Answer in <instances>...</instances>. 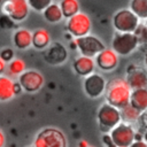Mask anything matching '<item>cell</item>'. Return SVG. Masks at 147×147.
Here are the masks:
<instances>
[{
    "instance_id": "2",
    "label": "cell",
    "mask_w": 147,
    "mask_h": 147,
    "mask_svg": "<svg viewBox=\"0 0 147 147\" xmlns=\"http://www.w3.org/2000/svg\"><path fill=\"white\" fill-rule=\"evenodd\" d=\"M96 121L100 131L102 133H109L114 126L122 122L119 109L108 102H105L96 111Z\"/></svg>"
},
{
    "instance_id": "12",
    "label": "cell",
    "mask_w": 147,
    "mask_h": 147,
    "mask_svg": "<svg viewBox=\"0 0 147 147\" xmlns=\"http://www.w3.org/2000/svg\"><path fill=\"white\" fill-rule=\"evenodd\" d=\"M44 60L51 65H60L68 59V51L62 42H51L44 51Z\"/></svg>"
},
{
    "instance_id": "22",
    "label": "cell",
    "mask_w": 147,
    "mask_h": 147,
    "mask_svg": "<svg viewBox=\"0 0 147 147\" xmlns=\"http://www.w3.org/2000/svg\"><path fill=\"white\" fill-rule=\"evenodd\" d=\"M60 7L63 14V18H69L79 11L78 0H60Z\"/></svg>"
},
{
    "instance_id": "33",
    "label": "cell",
    "mask_w": 147,
    "mask_h": 147,
    "mask_svg": "<svg viewBox=\"0 0 147 147\" xmlns=\"http://www.w3.org/2000/svg\"><path fill=\"white\" fill-rule=\"evenodd\" d=\"M5 69H6V62L0 57V75L5 72Z\"/></svg>"
},
{
    "instance_id": "14",
    "label": "cell",
    "mask_w": 147,
    "mask_h": 147,
    "mask_svg": "<svg viewBox=\"0 0 147 147\" xmlns=\"http://www.w3.org/2000/svg\"><path fill=\"white\" fill-rule=\"evenodd\" d=\"M94 61L95 65L102 71H111L118 65V55L113 48H103Z\"/></svg>"
},
{
    "instance_id": "36",
    "label": "cell",
    "mask_w": 147,
    "mask_h": 147,
    "mask_svg": "<svg viewBox=\"0 0 147 147\" xmlns=\"http://www.w3.org/2000/svg\"><path fill=\"white\" fill-rule=\"evenodd\" d=\"M142 139L147 142V127L146 129H144V133H142Z\"/></svg>"
},
{
    "instance_id": "5",
    "label": "cell",
    "mask_w": 147,
    "mask_h": 147,
    "mask_svg": "<svg viewBox=\"0 0 147 147\" xmlns=\"http://www.w3.org/2000/svg\"><path fill=\"white\" fill-rule=\"evenodd\" d=\"M139 42L133 32H117L114 34L113 41H111V48L117 53L119 56H127L132 54Z\"/></svg>"
},
{
    "instance_id": "35",
    "label": "cell",
    "mask_w": 147,
    "mask_h": 147,
    "mask_svg": "<svg viewBox=\"0 0 147 147\" xmlns=\"http://www.w3.org/2000/svg\"><path fill=\"white\" fill-rule=\"evenodd\" d=\"M88 146V142L86 140H80L78 142V147H87Z\"/></svg>"
},
{
    "instance_id": "9",
    "label": "cell",
    "mask_w": 147,
    "mask_h": 147,
    "mask_svg": "<svg viewBox=\"0 0 147 147\" xmlns=\"http://www.w3.org/2000/svg\"><path fill=\"white\" fill-rule=\"evenodd\" d=\"M76 44H77V49L79 51L80 55L90 56V57H95L105 47V44L101 41L100 38L92 36V34H86L79 38H75Z\"/></svg>"
},
{
    "instance_id": "25",
    "label": "cell",
    "mask_w": 147,
    "mask_h": 147,
    "mask_svg": "<svg viewBox=\"0 0 147 147\" xmlns=\"http://www.w3.org/2000/svg\"><path fill=\"white\" fill-rule=\"evenodd\" d=\"M138 39L139 45H147V25L146 23H139L133 32Z\"/></svg>"
},
{
    "instance_id": "31",
    "label": "cell",
    "mask_w": 147,
    "mask_h": 147,
    "mask_svg": "<svg viewBox=\"0 0 147 147\" xmlns=\"http://www.w3.org/2000/svg\"><path fill=\"white\" fill-rule=\"evenodd\" d=\"M22 86L20 85V83H14V92H15V95L22 93Z\"/></svg>"
},
{
    "instance_id": "38",
    "label": "cell",
    "mask_w": 147,
    "mask_h": 147,
    "mask_svg": "<svg viewBox=\"0 0 147 147\" xmlns=\"http://www.w3.org/2000/svg\"><path fill=\"white\" fill-rule=\"evenodd\" d=\"M28 147H36L34 145H31V146H28Z\"/></svg>"
},
{
    "instance_id": "28",
    "label": "cell",
    "mask_w": 147,
    "mask_h": 147,
    "mask_svg": "<svg viewBox=\"0 0 147 147\" xmlns=\"http://www.w3.org/2000/svg\"><path fill=\"white\" fill-rule=\"evenodd\" d=\"M0 57L7 63L14 59V51L11 48H3L0 53Z\"/></svg>"
},
{
    "instance_id": "20",
    "label": "cell",
    "mask_w": 147,
    "mask_h": 147,
    "mask_svg": "<svg viewBox=\"0 0 147 147\" xmlns=\"http://www.w3.org/2000/svg\"><path fill=\"white\" fill-rule=\"evenodd\" d=\"M41 13H42V17L48 23H59L63 20L61 7L56 2H52L51 5H48Z\"/></svg>"
},
{
    "instance_id": "26",
    "label": "cell",
    "mask_w": 147,
    "mask_h": 147,
    "mask_svg": "<svg viewBox=\"0 0 147 147\" xmlns=\"http://www.w3.org/2000/svg\"><path fill=\"white\" fill-rule=\"evenodd\" d=\"M26 1H28L30 9H32L37 13H41L48 5H51L53 2L52 0H26Z\"/></svg>"
},
{
    "instance_id": "3",
    "label": "cell",
    "mask_w": 147,
    "mask_h": 147,
    "mask_svg": "<svg viewBox=\"0 0 147 147\" xmlns=\"http://www.w3.org/2000/svg\"><path fill=\"white\" fill-rule=\"evenodd\" d=\"M36 147H67L64 133L56 127H45L38 132L34 139Z\"/></svg>"
},
{
    "instance_id": "17",
    "label": "cell",
    "mask_w": 147,
    "mask_h": 147,
    "mask_svg": "<svg viewBox=\"0 0 147 147\" xmlns=\"http://www.w3.org/2000/svg\"><path fill=\"white\" fill-rule=\"evenodd\" d=\"M129 103L133 106L136 109H138L140 113L146 111L147 110V88L132 90Z\"/></svg>"
},
{
    "instance_id": "6",
    "label": "cell",
    "mask_w": 147,
    "mask_h": 147,
    "mask_svg": "<svg viewBox=\"0 0 147 147\" xmlns=\"http://www.w3.org/2000/svg\"><path fill=\"white\" fill-rule=\"evenodd\" d=\"M65 29L69 34L74 38H79L86 36L92 30V22L87 14L78 11L71 17L67 18Z\"/></svg>"
},
{
    "instance_id": "11",
    "label": "cell",
    "mask_w": 147,
    "mask_h": 147,
    "mask_svg": "<svg viewBox=\"0 0 147 147\" xmlns=\"http://www.w3.org/2000/svg\"><path fill=\"white\" fill-rule=\"evenodd\" d=\"M106 83L107 82L102 75H100L98 72H92L85 77L83 87H84V91L87 96L95 99V98L101 96L105 93Z\"/></svg>"
},
{
    "instance_id": "21",
    "label": "cell",
    "mask_w": 147,
    "mask_h": 147,
    "mask_svg": "<svg viewBox=\"0 0 147 147\" xmlns=\"http://www.w3.org/2000/svg\"><path fill=\"white\" fill-rule=\"evenodd\" d=\"M119 113H121V119H122V122H125V123H129V124L137 123L138 119H139V117H140V114H141L138 109H136L130 103H127L126 106L122 107L119 109Z\"/></svg>"
},
{
    "instance_id": "16",
    "label": "cell",
    "mask_w": 147,
    "mask_h": 147,
    "mask_svg": "<svg viewBox=\"0 0 147 147\" xmlns=\"http://www.w3.org/2000/svg\"><path fill=\"white\" fill-rule=\"evenodd\" d=\"M13 44L18 49H26L32 46V32L28 29L21 28L13 33Z\"/></svg>"
},
{
    "instance_id": "8",
    "label": "cell",
    "mask_w": 147,
    "mask_h": 147,
    "mask_svg": "<svg viewBox=\"0 0 147 147\" xmlns=\"http://www.w3.org/2000/svg\"><path fill=\"white\" fill-rule=\"evenodd\" d=\"M1 11L8 15L15 23H18L28 17L30 7L26 0H6L2 1Z\"/></svg>"
},
{
    "instance_id": "24",
    "label": "cell",
    "mask_w": 147,
    "mask_h": 147,
    "mask_svg": "<svg viewBox=\"0 0 147 147\" xmlns=\"http://www.w3.org/2000/svg\"><path fill=\"white\" fill-rule=\"evenodd\" d=\"M25 62L21 59H13L8 62V71L13 76H20L22 72L25 71Z\"/></svg>"
},
{
    "instance_id": "10",
    "label": "cell",
    "mask_w": 147,
    "mask_h": 147,
    "mask_svg": "<svg viewBox=\"0 0 147 147\" xmlns=\"http://www.w3.org/2000/svg\"><path fill=\"white\" fill-rule=\"evenodd\" d=\"M18 83L26 93H36L45 84L44 76L37 70H25L18 76Z\"/></svg>"
},
{
    "instance_id": "18",
    "label": "cell",
    "mask_w": 147,
    "mask_h": 147,
    "mask_svg": "<svg viewBox=\"0 0 147 147\" xmlns=\"http://www.w3.org/2000/svg\"><path fill=\"white\" fill-rule=\"evenodd\" d=\"M51 42V34L46 29L38 28L32 32V46L36 49H45Z\"/></svg>"
},
{
    "instance_id": "27",
    "label": "cell",
    "mask_w": 147,
    "mask_h": 147,
    "mask_svg": "<svg viewBox=\"0 0 147 147\" xmlns=\"http://www.w3.org/2000/svg\"><path fill=\"white\" fill-rule=\"evenodd\" d=\"M15 26V22L6 14H1L0 15V28L5 29V30H9L13 29Z\"/></svg>"
},
{
    "instance_id": "19",
    "label": "cell",
    "mask_w": 147,
    "mask_h": 147,
    "mask_svg": "<svg viewBox=\"0 0 147 147\" xmlns=\"http://www.w3.org/2000/svg\"><path fill=\"white\" fill-rule=\"evenodd\" d=\"M14 83L11 78L0 75V101H9L15 96Z\"/></svg>"
},
{
    "instance_id": "23",
    "label": "cell",
    "mask_w": 147,
    "mask_h": 147,
    "mask_svg": "<svg viewBox=\"0 0 147 147\" xmlns=\"http://www.w3.org/2000/svg\"><path fill=\"white\" fill-rule=\"evenodd\" d=\"M130 9L139 20L145 21L147 18V0H130Z\"/></svg>"
},
{
    "instance_id": "4",
    "label": "cell",
    "mask_w": 147,
    "mask_h": 147,
    "mask_svg": "<svg viewBox=\"0 0 147 147\" xmlns=\"http://www.w3.org/2000/svg\"><path fill=\"white\" fill-rule=\"evenodd\" d=\"M139 23V17L130 8H122L113 16V26L117 32H134Z\"/></svg>"
},
{
    "instance_id": "1",
    "label": "cell",
    "mask_w": 147,
    "mask_h": 147,
    "mask_svg": "<svg viewBox=\"0 0 147 147\" xmlns=\"http://www.w3.org/2000/svg\"><path fill=\"white\" fill-rule=\"evenodd\" d=\"M131 91V87L124 78L116 77L106 83V90L103 94L106 95V101L108 103L121 109L130 102Z\"/></svg>"
},
{
    "instance_id": "15",
    "label": "cell",
    "mask_w": 147,
    "mask_h": 147,
    "mask_svg": "<svg viewBox=\"0 0 147 147\" xmlns=\"http://www.w3.org/2000/svg\"><path fill=\"white\" fill-rule=\"evenodd\" d=\"M72 68L74 71L82 77H86L87 75L94 72L95 69V61L93 57L90 56H85V55H80L78 57L75 59L74 63H72Z\"/></svg>"
},
{
    "instance_id": "13",
    "label": "cell",
    "mask_w": 147,
    "mask_h": 147,
    "mask_svg": "<svg viewBox=\"0 0 147 147\" xmlns=\"http://www.w3.org/2000/svg\"><path fill=\"white\" fill-rule=\"evenodd\" d=\"M125 80L131 90L147 88V70L136 64H129Z\"/></svg>"
},
{
    "instance_id": "40",
    "label": "cell",
    "mask_w": 147,
    "mask_h": 147,
    "mask_svg": "<svg viewBox=\"0 0 147 147\" xmlns=\"http://www.w3.org/2000/svg\"><path fill=\"white\" fill-rule=\"evenodd\" d=\"M2 1H3V0H0V3H2Z\"/></svg>"
},
{
    "instance_id": "7",
    "label": "cell",
    "mask_w": 147,
    "mask_h": 147,
    "mask_svg": "<svg viewBox=\"0 0 147 147\" xmlns=\"http://www.w3.org/2000/svg\"><path fill=\"white\" fill-rule=\"evenodd\" d=\"M109 134L116 147H129L134 141L136 130L133 129L132 124L119 122L116 126L111 129Z\"/></svg>"
},
{
    "instance_id": "42",
    "label": "cell",
    "mask_w": 147,
    "mask_h": 147,
    "mask_svg": "<svg viewBox=\"0 0 147 147\" xmlns=\"http://www.w3.org/2000/svg\"><path fill=\"white\" fill-rule=\"evenodd\" d=\"M146 114H147V110H146Z\"/></svg>"
},
{
    "instance_id": "32",
    "label": "cell",
    "mask_w": 147,
    "mask_h": 147,
    "mask_svg": "<svg viewBox=\"0 0 147 147\" xmlns=\"http://www.w3.org/2000/svg\"><path fill=\"white\" fill-rule=\"evenodd\" d=\"M6 144V136L2 132V130H0V147H5Z\"/></svg>"
},
{
    "instance_id": "41",
    "label": "cell",
    "mask_w": 147,
    "mask_h": 147,
    "mask_svg": "<svg viewBox=\"0 0 147 147\" xmlns=\"http://www.w3.org/2000/svg\"><path fill=\"white\" fill-rule=\"evenodd\" d=\"M87 147H93V146H90V145H88V146H87Z\"/></svg>"
},
{
    "instance_id": "29",
    "label": "cell",
    "mask_w": 147,
    "mask_h": 147,
    "mask_svg": "<svg viewBox=\"0 0 147 147\" xmlns=\"http://www.w3.org/2000/svg\"><path fill=\"white\" fill-rule=\"evenodd\" d=\"M102 142H103V145L106 147H116V145L114 144V141H113V139H111L109 133H103L102 134Z\"/></svg>"
},
{
    "instance_id": "30",
    "label": "cell",
    "mask_w": 147,
    "mask_h": 147,
    "mask_svg": "<svg viewBox=\"0 0 147 147\" xmlns=\"http://www.w3.org/2000/svg\"><path fill=\"white\" fill-rule=\"evenodd\" d=\"M129 147H147V142L144 139H139V140H134Z\"/></svg>"
},
{
    "instance_id": "34",
    "label": "cell",
    "mask_w": 147,
    "mask_h": 147,
    "mask_svg": "<svg viewBox=\"0 0 147 147\" xmlns=\"http://www.w3.org/2000/svg\"><path fill=\"white\" fill-rule=\"evenodd\" d=\"M69 47H70V49H74V51H75V49H77V44H76V40H75V39L70 41Z\"/></svg>"
},
{
    "instance_id": "39",
    "label": "cell",
    "mask_w": 147,
    "mask_h": 147,
    "mask_svg": "<svg viewBox=\"0 0 147 147\" xmlns=\"http://www.w3.org/2000/svg\"><path fill=\"white\" fill-rule=\"evenodd\" d=\"M145 23H146V25H147V18H146V20H145Z\"/></svg>"
},
{
    "instance_id": "37",
    "label": "cell",
    "mask_w": 147,
    "mask_h": 147,
    "mask_svg": "<svg viewBox=\"0 0 147 147\" xmlns=\"http://www.w3.org/2000/svg\"><path fill=\"white\" fill-rule=\"evenodd\" d=\"M144 62H145V65L147 67V51L145 52V56H144Z\"/></svg>"
}]
</instances>
